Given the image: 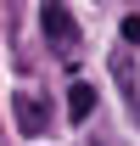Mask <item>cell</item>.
<instances>
[{
    "label": "cell",
    "instance_id": "cell-3",
    "mask_svg": "<svg viewBox=\"0 0 140 146\" xmlns=\"http://www.w3.org/2000/svg\"><path fill=\"white\" fill-rule=\"evenodd\" d=\"M90 107H95V84H84V79H73V90H67V118L73 124H84Z\"/></svg>",
    "mask_w": 140,
    "mask_h": 146
},
{
    "label": "cell",
    "instance_id": "cell-4",
    "mask_svg": "<svg viewBox=\"0 0 140 146\" xmlns=\"http://www.w3.org/2000/svg\"><path fill=\"white\" fill-rule=\"evenodd\" d=\"M123 39H129V45H140V17H123Z\"/></svg>",
    "mask_w": 140,
    "mask_h": 146
},
{
    "label": "cell",
    "instance_id": "cell-2",
    "mask_svg": "<svg viewBox=\"0 0 140 146\" xmlns=\"http://www.w3.org/2000/svg\"><path fill=\"white\" fill-rule=\"evenodd\" d=\"M11 112H17V129L28 135V141H39V135H45V124H51L45 101H39V96H28V90H17V96H11Z\"/></svg>",
    "mask_w": 140,
    "mask_h": 146
},
{
    "label": "cell",
    "instance_id": "cell-1",
    "mask_svg": "<svg viewBox=\"0 0 140 146\" xmlns=\"http://www.w3.org/2000/svg\"><path fill=\"white\" fill-rule=\"evenodd\" d=\"M39 28H45V39H51L62 56H73V51H79V23L67 17V6L45 0V6H39Z\"/></svg>",
    "mask_w": 140,
    "mask_h": 146
}]
</instances>
